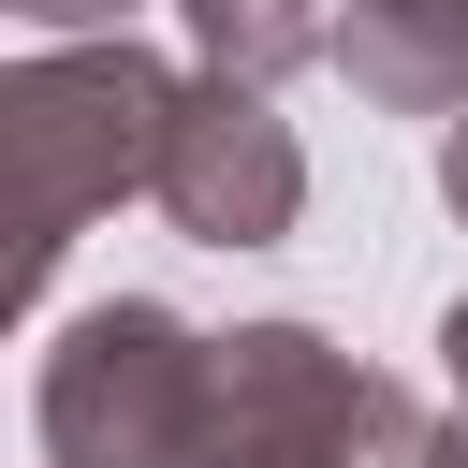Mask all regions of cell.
<instances>
[{"instance_id": "cell-5", "label": "cell", "mask_w": 468, "mask_h": 468, "mask_svg": "<svg viewBox=\"0 0 468 468\" xmlns=\"http://www.w3.org/2000/svg\"><path fill=\"white\" fill-rule=\"evenodd\" d=\"M336 73L380 117H468V0H336Z\"/></svg>"}, {"instance_id": "cell-4", "label": "cell", "mask_w": 468, "mask_h": 468, "mask_svg": "<svg viewBox=\"0 0 468 468\" xmlns=\"http://www.w3.org/2000/svg\"><path fill=\"white\" fill-rule=\"evenodd\" d=\"M190 249H278L292 219H307V146H292V117L263 102V88H234V73H190V102H176V146H161V190H146Z\"/></svg>"}, {"instance_id": "cell-1", "label": "cell", "mask_w": 468, "mask_h": 468, "mask_svg": "<svg viewBox=\"0 0 468 468\" xmlns=\"http://www.w3.org/2000/svg\"><path fill=\"white\" fill-rule=\"evenodd\" d=\"M176 102H190V73H161L132 29H102V44H44V58H15V73H0V161H15V292H44L102 205L161 190Z\"/></svg>"}, {"instance_id": "cell-6", "label": "cell", "mask_w": 468, "mask_h": 468, "mask_svg": "<svg viewBox=\"0 0 468 468\" xmlns=\"http://www.w3.org/2000/svg\"><path fill=\"white\" fill-rule=\"evenodd\" d=\"M176 29H190V58L234 73V88H278V73L336 58V15H322V0H176Z\"/></svg>"}, {"instance_id": "cell-3", "label": "cell", "mask_w": 468, "mask_h": 468, "mask_svg": "<svg viewBox=\"0 0 468 468\" xmlns=\"http://www.w3.org/2000/svg\"><path fill=\"white\" fill-rule=\"evenodd\" d=\"M190 468H424V410L380 366H351L322 322H234Z\"/></svg>"}, {"instance_id": "cell-9", "label": "cell", "mask_w": 468, "mask_h": 468, "mask_svg": "<svg viewBox=\"0 0 468 468\" xmlns=\"http://www.w3.org/2000/svg\"><path fill=\"white\" fill-rule=\"evenodd\" d=\"M424 468H468V395H453V424H424Z\"/></svg>"}, {"instance_id": "cell-7", "label": "cell", "mask_w": 468, "mask_h": 468, "mask_svg": "<svg viewBox=\"0 0 468 468\" xmlns=\"http://www.w3.org/2000/svg\"><path fill=\"white\" fill-rule=\"evenodd\" d=\"M15 15H29V29H58V44H102L132 0H15Z\"/></svg>"}, {"instance_id": "cell-8", "label": "cell", "mask_w": 468, "mask_h": 468, "mask_svg": "<svg viewBox=\"0 0 468 468\" xmlns=\"http://www.w3.org/2000/svg\"><path fill=\"white\" fill-rule=\"evenodd\" d=\"M439 205H453V219H468V117H453V132H439Z\"/></svg>"}, {"instance_id": "cell-2", "label": "cell", "mask_w": 468, "mask_h": 468, "mask_svg": "<svg viewBox=\"0 0 468 468\" xmlns=\"http://www.w3.org/2000/svg\"><path fill=\"white\" fill-rule=\"evenodd\" d=\"M205 380H219V336H190L161 292L73 307L44 336V380H29L44 468H190L205 453Z\"/></svg>"}, {"instance_id": "cell-10", "label": "cell", "mask_w": 468, "mask_h": 468, "mask_svg": "<svg viewBox=\"0 0 468 468\" xmlns=\"http://www.w3.org/2000/svg\"><path fill=\"white\" fill-rule=\"evenodd\" d=\"M439 366H453V395H468V292L439 307Z\"/></svg>"}]
</instances>
